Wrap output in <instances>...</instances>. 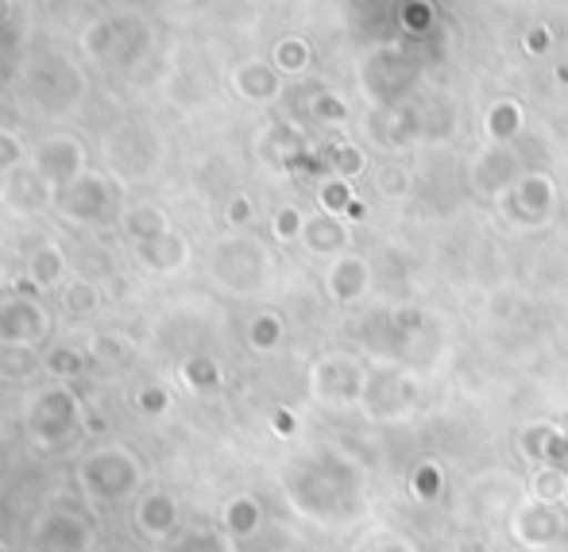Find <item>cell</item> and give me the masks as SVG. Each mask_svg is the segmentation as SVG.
<instances>
[{"instance_id":"cell-1","label":"cell","mask_w":568,"mask_h":552,"mask_svg":"<svg viewBox=\"0 0 568 552\" xmlns=\"http://www.w3.org/2000/svg\"><path fill=\"white\" fill-rule=\"evenodd\" d=\"M140 479H143L140 460L120 444H101L78 460V483H82V491L98 502L128 499V494H135Z\"/></svg>"},{"instance_id":"cell-2","label":"cell","mask_w":568,"mask_h":552,"mask_svg":"<svg viewBox=\"0 0 568 552\" xmlns=\"http://www.w3.org/2000/svg\"><path fill=\"white\" fill-rule=\"evenodd\" d=\"M93 541V525L85 522L82 510L67 507V499L59 507L43 510V518L31 530V552H85Z\"/></svg>"},{"instance_id":"cell-3","label":"cell","mask_w":568,"mask_h":552,"mask_svg":"<svg viewBox=\"0 0 568 552\" xmlns=\"http://www.w3.org/2000/svg\"><path fill=\"white\" fill-rule=\"evenodd\" d=\"M31 174L43 182L47 190L59 194L74 178L85 174V147L74 135H47L36 151H31Z\"/></svg>"},{"instance_id":"cell-4","label":"cell","mask_w":568,"mask_h":552,"mask_svg":"<svg viewBox=\"0 0 568 552\" xmlns=\"http://www.w3.org/2000/svg\"><path fill=\"white\" fill-rule=\"evenodd\" d=\"M78 418H82V402H78L74 390H70V387H51V390H43V395L36 398L28 426L43 444H59L78 429Z\"/></svg>"},{"instance_id":"cell-5","label":"cell","mask_w":568,"mask_h":552,"mask_svg":"<svg viewBox=\"0 0 568 552\" xmlns=\"http://www.w3.org/2000/svg\"><path fill=\"white\" fill-rule=\"evenodd\" d=\"M54 209L74 224H98L113 209V186H109L101 174L85 171L82 178H74L70 186H62L59 194H54Z\"/></svg>"},{"instance_id":"cell-6","label":"cell","mask_w":568,"mask_h":552,"mask_svg":"<svg viewBox=\"0 0 568 552\" xmlns=\"http://www.w3.org/2000/svg\"><path fill=\"white\" fill-rule=\"evenodd\" d=\"M47 336V314L36 298H0V344H20L31 348Z\"/></svg>"},{"instance_id":"cell-7","label":"cell","mask_w":568,"mask_h":552,"mask_svg":"<svg viewBox=\"0 0 568 552\" xmlns=\"http://www.w3.org/2000/svg\"><path fill=\"white\" fill-rule=\"evenodd\" d=\"M135 525H140V533L151 541L174 538V533H179V502L163 491L143 494L140 507H135Z\"/></svg>"},{"instance_id":"cell-8","label":"cell","mask_w":568,"mask_h":552,"mask_svg":"<svg viewBox=\"0 0 568 552\" xmlns=\"http://www.w3.org/2000/svg\"><path fill=\"white\" fill-rule=\"evenodd\" d=\"M135 255H140L143 267L166 275V270H179L182 263H186L190 247H186V239H182L179 232L171 228V232H163V236L148 239V244H135Z\"/></svg>"},{"instance_id":"cell-9","label":"cell","mask_w":568,"mask_h":552,"mask_svg":"<svg viewBox=\"0 0 568 552\" xmlns=\"http://www.w3.org/2000/svg\"><path fill=\"white\" fill-rule=\"evenodd\" d=\"M62 270H67V255H62L59 244H39L36 252L28 255V278L36 290H51V286H59Z\"/></svg>"},{"instance_id":"cell-10","label":"cell","mask_w":568,"mask_h":552,"mask_svg":"<svg viewBox=\"0 0 568 552\" xmlns=\"http://www.w3.org/2000/svg\"><path fill=\"white\" fill-rule=\"evenodd\" d=\"M124 228H128V236H132V244H148V239L171 232V221H166V213L155 209V205H135V209L124 213Z\"/></svg>"},{"instance_id":"cell-11","label":"cell","mask_w":568,"mask_h":552,"mask_svg":"<svg viewBox=\"0 0 568 552\" xmlns=\"http://www.w3.org/2000/svg\"><path fill=\"white\" fill-rule=\"evenodd\" d=\"M39 371V356L31 348H20V344H0V379L4 382H20L31 379Z\"/></svg>"},{"instance_id":"cell-12","label":"cell","mask_w":568,"mask_h":552,"mask_svg":"<svg viewBox=\"0 0 568 552\" xmlns=\"http://www.w3.org/2000/svg\"><path fill=\"white\" fill-rule=\"evenodd\" d=\"M236 90L244 93L247 101H267V98H275V74H271L267 67H260V62H247V67H240L236 70Z\"/></svg>"},{"instance_id":"cell-13","label":"cell","mask_w":568,"mask_h":552,"mask_svg":"<svg viewBox=\"0 0 568 552\" xmlns=\"http://www.w3.org/2000/svg\"><path fill=\"white\" fill-rule=\"evenodd\" d=\"M255 525H260V507L247 494H240L225 507V530L232 538H247V533H255Z\"/></svg>"},{"instance_id":"cell-14","label":"cell","mask_w":568,"mask_h":552,"mask_svg":"<svg viewBox=\"0 0 568 552\" xmlns=\"http://www.w3.org/2000/svg\"><path fill=\"white\" fill-rule=\"evenodd\" d=\"M182 382L190 390H217L221 387V367L210 356H190L182 364Z\"/></svg>"},{"instance_id":"cell-15","label":"cell","mask_w":568,"mask_h":552,"mask_svg":"<svg viewBox=\"0 0 568 552\" xmlns=\"http://www.w3.org/2000/svg\"><path fill=\"white\" fill-rule=\"evenodd\" d=\"M116 39H120V23H113V20H98V23H90V28H85L82 51H85V54H93V59H105V54H113V51H116Z\"/></svg>"},{"instance_id":"cell-16","label":"cell","mask_w":568,"mask_h":552,"mask_svg":"<svg viewBox=\"0 0 568 552\" xmlns=\"http://www.w3.org/2000/svg\"><path fill=\"white\" fill-rule=\"evenodd\" d=\"M171 552H232V545H229L225 538H221V533L197 525V530L179 533V538H174V545H171Z\"/></svg>"},{"instance_id":"cell-17","label":"cell","mask_w":568,"mask_h":552,"mask_svg":"<svg viewBox=\"0 0 568 552\" xmlns=\"http://www.w3.org/2000/svg\"><path fill=\"white\" fill-rule=\"evenodd\" d=\"M98 301H101L98 286L85 283V278H74V283L62 290V306H67V314H74V317L93 314V309H98Z\"/></svg>"},{"instance_id":"cell-18","label":"cell","mask_w":568,"mask_h":552,"mask_svg":"<svg viewBox=\"0 0 568 552\" xmlns=\"http://www.w3.org/2000/svg\"><path fill=\"white\" fill-rule=\"evenodd\" d=\"M90 356L98 359V364H128V359H132V348H128L124 336L98 333L90 340Z\"/></svg>"},{"instance_id":"cell-19","label":"cell","mask_w":568,"mask_h":552,"mask_svg":"<svg viewBox=\"0 0 568 552\" xmlns=\"http://www.w3.org/2000/svg\"><path fill=\"white\" fill-rule=\"evenodd\" d=\"M47 367L54 371V379H78V375L85 371V356L74 348H54L51 359H47Z\"/></svg>"},{"instance_id":"cell-20","label":"cell","mask_w":568,"mask_h":552,"mask_svg":"<svg viewBox=\"0 0 568 552\" xmlns=\"http://www.w3.org/2000/svg\"><path fill=\"white\" fill-rule=\"evenodd\" d=\"M252 348H260V351H271L278 344V336H283V325H278V317H271V314H263V317H255L252 321Z\"/></svg>"},{"instance_id":"cell-21","label":"cell","mask_w":568,"mask_h":552,"mask_svg":"<svg viewBox=\"0 0 568 552\" xmlns=\"http://www.w3.org/2000/svg\"><path fill=\"white\" fill-rule=\"evenodd\" d=\"M135 402H140L143 413H166L171 410V395H166V387H159V382L143 387L140 395H135Z\"/></svg>"},{"instance_id":"cell-22","label":"cell","mask_w":568,"mask_h":552,"mask_svg":"<svg viewBox=\"0 0 568 552\" xmlns=\"http://www.w3.org/2000/svg\"><path fill=\"white\" fill-rule=\"evenodd\" d=\"M20 159H23V147L8 132H0V171H12V166H20Z\"/></svg>"},{"instance_id":"cell-23","label":"cell","mask_w":568,"mask_h":552,"mask_svg":"<svg viewBox=\"0 0 568 552\" xmlns=\"http://www.w3.org/2000/svg\"><path fill=\"white\" fill-rule=\"evenodd\" d=\"M275 59H278V67H286V70H298L302 62H306V47H298V43H278Z\"/></svg>"},{"instance_id":"cell-24","label":"cell","mask_w":568,"mask_h":552,"mask_svg":"<svg viewBox=\"0 0 568 552\" xmlns=\"http://www.w3.org/2000/svg\"><path fill=\"white\" fill-rule=\"evenodd\" d=\"M275 232H278V236H283V239L298 236V232H302V217H298V213H294V209H283V213H278V217H275Z\"/></svg>"},{"instance_id":"cell-25","label":"cell","mask_w":568,"mask_h":552,"mask_svg":"<svg viewBox=\"0 0 568 552\" xmlns=\"http://www.w3.org/2000/svg\"><path fill=\"white\" fill-rule=\"evenodd\" d=\"M229 221H232V224H247V221H252V205H247V197H232Z\"/></svg>"},{"instance_id":"cell-26","label":"cell","mask_w":568,"mask_h":552,"mask_svg":"<svg viewBox=\"0 0 568 552\" xmlns=\"http://www.w3.org/2000/svg\"><path fill=\"white\" fill-rule=\"evenodd\" d=\"M12 12H16L12 0H0V28H4V23H12Z\"/></svg>"},{"instance_id":"cell-27","label":"cell","mask_w":568,"mask_h":552,"mask_svg":"<svg viewBox=\"0 0 568 552\" xmlns=\"http://www.w3.org/2000/svg\"><path fill=\"white\" fill-rule=\"evenodd\" d=\"M0 552H8V549H4V541H0Z\"/></svg>"}]
</instances>
